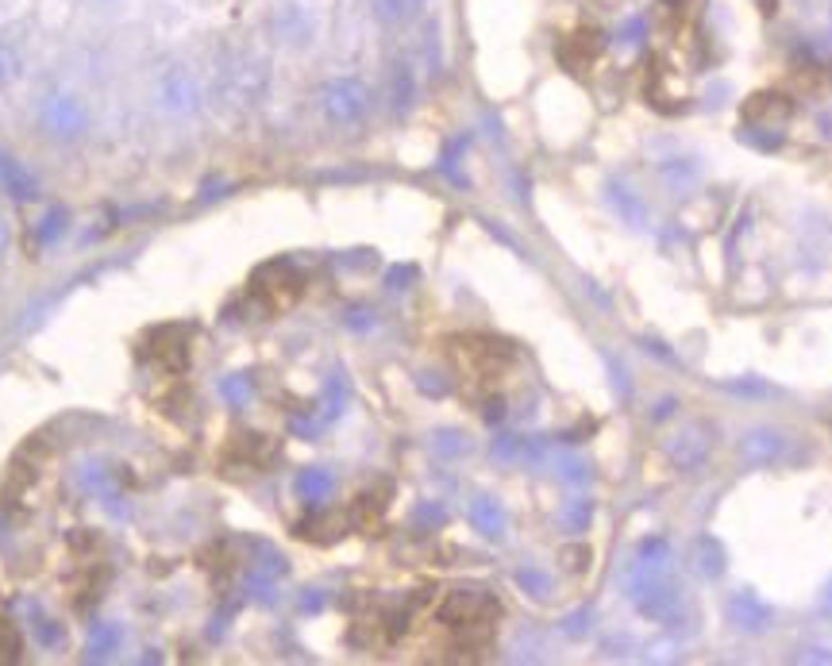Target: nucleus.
<instances>
[{"label": "nucleus", "mask_w": 832, "mask_h": 666, "mask_svg": "<svg viewBox=\"0 0 832 666\" xmlns=\"http://www.w3.org/2000/svg\"><path fill=\"white\" fill-rule=\"evenodd\" d=\"M270 85H274V73H270V62L254 50H236L228 62L221 66V78H216V97L228 108H239V112H251L262 100L270 97Z\"/></svg>", "instance_id": "f257e3e1"}, {"label": "nucleus", "mask_w": 832, "mask_h": 666, "mask_svg": "<svg viewBox=\"0 0 832 666\" xmlns=\"http://www.w3.org/2000/svg\"><path fill=\"white\" fill-rule=\"evenodd\" d=\"M451 358L466 378L490 382V378H501V370L513 366L516 350L513 343L494 340V335H459V340H451Z\"/></svg>", "instance_id": "f03ea898"}, {"label": "nucleus", "mask_w": 832, "mask_h": 666, "mask_svg": "<svg viewBox=\"0 0 832 666\" xmlns=\"http://www.w3.org/2000/svg\"><path fill=\"white\" fill-rule=\"evenodd\" d=\"M151 90H155V105L163 108V112H170V116H193L197 108H201V100H204V90H201L197 70L189 62H178V58H170V62L158 66Z\"/></svg>", "instance_id": "7ed1b4c3"}, {"label": "nucleus", "mask_w": 832, "mask_h": 666, "mask_svg": "<svg viewBox=\"0 0 832 666\" xmlns=\"http://www.w3.org/2000/svg\"><path fill=\"white\" fill-rule=\"evenodd\" d=\"M629 597L644 617L659 620V625H678V613H682V597L678 590L659 574L655 567H644L632 570L629 574Z\"/></svg>", "instance_id": "20e7f679"}, {"label": "nucleus", "mask_w": 832, "mask_h": 666, "mask_svg": "<svg viewBox=\"0 0 832 666\" xmlns=\"http://www.w3.org/2000/svg\"><path fill=\"white\" fill-rule=\"evenodd\" d=\"M39 128L55 143H78L90 131V108L78 93L70 90H50L39 100Z\"/></svg>", "instance_id": "39448f33"}, {"label": "nucleus", "mask_w": 832, "mask_h": 666, "mask_svg": "<svg viewBox=\"0 0 832 666\" xmlns=\"http://www.w3.org/2000/svg\"><path fill=\"white\" fill-rule=\"evenodd\" d=\"M270 35L286 50H309L320 35V12L309 0H277L270 9Z\"/></svg>", "instance_id": "423d86ee"}, {"label": "nucleus", "mask_w": 832, "mask_h": 666, "mask_svg": "<svg viewBox=\"0 0 832 666\" xmlns=\"http://www.w3.org/2000/svg\"><path fill=\"white\" fill-rule=\"evenodd\" d=\"M317 100L324 120L335 123V128H352L370 112V90L359 78H332V82L320 85Z\"/></svg>", "instance_id": "0eeeda50"}, {"label": "nucleus", "mask_w": 832, "mask_h": 666, "mask_svg": "<svg viewBox=\"0 0 832 666\" xmlns=\"http://www.w3.org/2000/svg\"><path fill=\"white\" fill-rule=\"evenodd\" d=\"M498 617H501V605L494 602L486 590H478V585L451 590L440 602V609H436V620H440L443 628H482V625H494Z\"/></svg>", "instance_id": "6e6552de"}, {"label": "nucleus", "mask_w": 832, "mask_h": 666, "mask_svg": "<svg viewBox=\"0 0 832 666\" xmlns=\"http://www.w3.org/2000/svg\"><path fill=\"white\" fill-rule=\"evenodd\" d=\"M740 116L744 123H748V131H783L794 116V105L783 93H756V97L740 108Z\"/></svg>", "instance_id": "1a4fd4ad"}, {"label": "nucleus", "mask_w": 832, "mask_h": 666, "mask_svg": "<svg viewBox=\"0 0 832 666\" xmlns=\"http://www.w3.org/2000/svg\"><path fill=\"white\" fill-rule=\"evenodd\" d=\"M786 451H791V439L775 428H756L740 439V455L751 466H775L778 459H786Z\"/></svg>", "instance_id": "9d476101"}, {"label": "nucleus", "mask_w": 832, "mask_h": 666, "mask_svg": "<svg viewBox=\"0 0 832 666\" xmlns=\"http://www.w3.org/2000/svg\"><path fill=\"white\" fill-rule=\"evenodd\" d=\"M254 289L266 297L270 309H286V305H294L297 293H301V274H294V266H286V262H274L270 270H262Z\"/></svg>", "instance_id": "9b49d317"}, {"label": "nucleus", "mask_w": 832, "mask_h": 666, "mask_svg": "<svg viewBox=\"0 0 832 666\" xmlns=\"http://www.w3.org/2000/svg\"><path fill=\"white\" fill-rule=\"evenodd\" d=\"M667 455L678 471H698L705 463V455H710V436L702 431V424H690V428L678 431L667 443Z\"/></svg>", "instance_id": "f8f14e48"}, {"label": "nucleus", "mask_w": 832, "mask_h": 666, "mask_svg": "<svg viewBox=\"0 0 832 666\" xmlns=\"http://www.w3.org/2000/svg\"><path fill=\"white\" fill-rule=\"evenodd\" d=\"M728 620H733L736 628H744V632H763V628H771V620H775V609H771L756 590H740V594L728 602Z\"/></svg>", "instance_id": "ddd939ff"}, {"label": "nucleus", "mask_w": 832, "mask_h": 666, "mask_svg": "<svg viewBox=\"0 0 832 666\" xmlns=\"http://www.w3.org/2000/svg\"><path fill=\"white\" fill-rule=\"evenodd\" d=\"M390 493H393L390 481H378L375 489H367V493L355 497L352 516H347V521L359 524V528H367V532H375L378 524H382V512H385V504H390Z\"/></svg>", "instance_id": "4468645a"}, {"label": "nucleus", "mask_w": 832, "mask_h": 666, "mask_svg": "<svg viewBox=\"0 0 832 666\" xmlns=\"http://www.w3.org/2000/svg\"><path fill=\"white\" fill-rule=\"evenodd\" d=\"M0 189L9 197H16V201H32L35 197V178L24 170V163H16V158L9 155V151H0Z\"/></svg>", "instance_id": "2eb2a0df"}, {"label": "nucleus", "mask_w": 832, "mask_h": 666, "mask_svg": "<svg viewBox=\"0 0 832 666\" xmlns=\"http://www.w3.org/2000/svg\"><path fill=\"white\" fill-rule=\"evenodd\" d=\"M471 524L482 532V536H490V539H501L506 536V509H501L494 497H474L471 501Z\"/></svg>", "instance_id": "dca6fc26"}, {"label": "nucleus", "mask_w": 832, "mask_h": 666, "mask_svg": "<svg viewBox=\"0 0 832 666\" xmlns=\"http://www.w3.org/2000/svg\"><path fill=\"white\" fill-rule=\"evenodd\" d=\"M347 532V516L343 512H312L309 521L297 528V536L312 539V544H332Z\"/></svg>", "instance_id": "f3484780"}, {"label": "nucleus", "mask_w": 832, "mask_h": 666, "mask_svg": "<svg viewBox=\"0 0 832 666\" xmlns=\"http://www.w3.org/2000/svg\"><path fill=\"white\" fill-rule=\"evenodd\" d=\"M332 489H335V474L328 471V466H305V471L297 474V493H301L305 501H312V504L328 501Z\"/></svg>", "instance_id": "a211bd4d"}, {"label": "nucleus", "mask_w": 832, "mask_h": 666, "mask_svg": "<svg viewBox=\"0 0 832 666\" xmlns=\"http://www.w3.org/2000/svg\"><path fill=\"white\" fill-rule=\"evenodd\" d=\"M693 570L702 578H721L725 574V547L717 544V539H710V536H702L698 544H693Z\"/></svg>", "instance_id": "6ab92c4d"}, {"label": "nucleus", "mask_w": 832, "mask_h": 666, "mask_svg": "<svg viewBox=\"0 0 832 666\" xmlns=\"http://www.w3.org/2000/svg\"><path fill=\"white\" fill-rule=\"evenodd\" d=\"M428 0H370V12H375L382 24H408L416 12L425 9Z\"/></svg>", "instance_id": "aec40b11"}, {"label": "nucleus", "mask_w": 832, "mask_h": 666, "mask_svg": "<svg viewBox=\"0 0 832 666\" xmlns=\"http://www.w3.org/2000/svg\"><path fill=\"white\" fill-rule=\"evenodd\" d=\"M231 451L239 455V463L259 466V463H266V459L274 455V443H270L266 436H259V431H239L236 448H231Z\"/></svg>", "instance_id": "412c9836"}, {"label": "nucleus", "mask_w": 832, "mask_h": 666, "mask_svg": "<svg viewBox=\"0 0 832 666\" xmlns=\"http://www.w3.org/2000/svg\"><path fill=\"white\" fill-rule=\"evenodd\" d=\"M390 93H393V105H397V108H408V105H413L416 78H413V70H408L405 62L393 66V73H390Z\"/></svg>", "instance_id": "4be33fe9"}, {"label": "nucleus", "mask_w": 832, "mask_h": 666, "mask_svg": "<svg viewBox=\"0 0 832 666\" xmlns=\"http://www.w3.org/2000/svg\"><path fill=\"white\" fill-rule=\"evenodd\" d=\"M20 73H24V58L12 43L0 39V90H9V85L20 82Z\"/></svg>", "instance_id": "5701e85b"}, {"label": "nucleus", "mask_w": 832, "mask_h": 666, "mask_svg": "<svg viewBox=\"0 0 832 666\" xmlns=\"http://www.w3.org/2000/svg\"><path fill=\"white\" fill-rule=\"evenodd\" d=\"M20 647H24V640H20V628L12 625V620L0 617V663H16Z\"/></svg>", "instance_id": "b1692460"}, {"label": "nucleus", "mask_w": 832, "mask_h": 666, "mask_svg": "<svg viewBox=\"0 0 832 666\" xmlns=\"http://www.w3.org/2000/svg\"><path fill=\"white\" fill-rule=\"evenodd\" d=\"M667 559H670V544H667L663 536L644 539V544H640V562H644V567H655V570H659Z\"/></svg>", "instance_id": "393cba45"}, {"label": "nucleus", "mask_w": 832, "mask_h": 666, "mask_svg": "<svg viewBox=\"0 0 832 666\" xmlns=\"http://www.w3.org/2000/svg\"><path fill=\"white\" fill-rule=\"evenodd\" d=\"M62 228H66V212L62 209L47 212V216H43V224H39V243H50V239H58V236H62Z\"/></svg>", "instance_id": "a878e982"}, {"label": "nucleus", "mask_w": 832, "mask_h": 666, "mask_svg": "<svg viewBox=\"0 0 832 666\" xmlns=\"http://www.w3.org/2000/svg\"><path fill=\"white\" fill-rule=\"evenodd\" d=\"M613 201H617V209H625V212H629V216H632V224H640V219H644V204H640L637 197H632V193H629V189H625V186H617V189H613Z\"/></svg>", "instance_id": "bb28decb"}, {"label": "nucleus", "mask_w": 832, "mask_h": 666, "mask_svg": "<svg viewBox=\"0 0 832 666\" xmlns=\"http://www.w3.org/2000/svg\"><path fill=\"white\" fill-rule=\"evenodd\" d=\"M521 585H524V590H532L536 597H544L547 585H551V582H547L544 570H521Z\"/></svg>", "instance_id": "cd10ccee"}, {"label": "nucleus", "mask_w": 832, "mask_h": 666, "mask_svg": "<svg viewBox=\"0 0 832 666\" xmlns=\"http://www.w3.org/2000/svg\"><path fill=\"white\" fill-rule=\"evenodd\" d=\"M224 393H228L231 401H247V393H251V378H247V374L243 378H239V374L228 378V382H224Z\"/></svg>", "instance_id": "c85d7f7f"}, {"label": "nucleus", "mask_w": 832, "mask_h": 666, "mask_svg": "<svg viewBox=\"0 0 832 666\" xmlns=\"http://www.w3.org/2000/svg\"><path fill=\"white\" fill-rule=\"evenodd\" d=\"M567 521H571L574 528H579V524H586V521H590V504H586V501L571 504V509H567Z\"/></svg>", "instance_id": "c756f323"}, {"label": "nucleus", "mask_w": 832, "mask_h": 666, "mask_svg": "<svg viewBox=\"0 0 832 666\" xmlns=\"http://www.w3.org/2000/svg\"><path fill=\"white\" fill-rule=\"evenodd\" d=\"M9 247H12V228H9V219L0 216V259L9 254Z\"/></svg>", "instance_id": "7c9ffc66"}, {"label": "nucleus", "mask_w": 832, "mask_h": 666, "mask_svg": "<svg viewBox=\"0 0 832 666\" xmlns=\"http://www.w3.org/2000/svg\"><path fill=\"white\" fill-rule=\"evenodd\" d=\"M829 602H832V590H829Z\"/></svg>", "instance_id": "2f4dec72"}]
</instances>
